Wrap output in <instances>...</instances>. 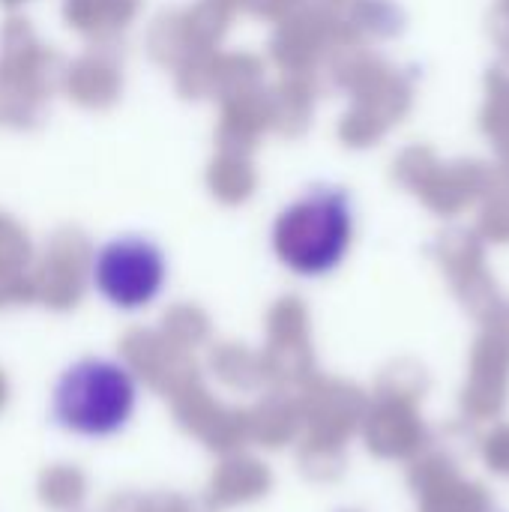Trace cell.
I'll list each match as a JSON object with an SVG mask.
<instances>
[{"label":"cell","instance_id":"1","mask_svg":"<svg viewBox=\"0 0 509 512\" xmlns=\"http://www.w3.org/2000/svg\"><path fill=\"white\" fill-rule=\"evenodd\" d=\"M354 228L357 216L348 189L336 183H315L276 213L270 249L297 279H327L345 264Z\"/></svg>","mask_w":509,"mask_h":512},{"label":"cell","instance_id":"2","mask_svg":"<svg viewBox=\"0 0 509 512\" xmlns=\"http://www.w3.org/2000/svg\"><path fill=\"white\" fill-rule=\"evenodd\" d=\"M141 387L117 357L87 354L72 360L51 384V423L81 441H108L129 429L138 414Z\"/></svg>","mask_w":509,"mask_h":512},{"label":"cell","instance_id":"3","mask_svg":"<svg viewBox=\"0 0 509 512\" xmlns=\"http://www.w3.org/2000/svg\"><path fill=\"white\" fill-rule=\"evenodd\" d=\"M87 276L102 303L135 315L150 309L165 294L171 264L159 240L141 231H123L93 249Z\"/></svg>","mask_w":509,"mask_h":512}]
</instances>
